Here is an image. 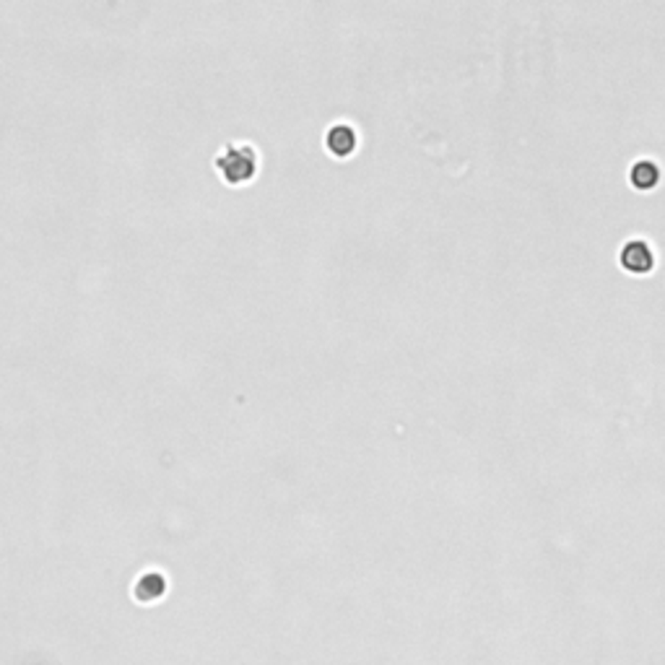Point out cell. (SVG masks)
Wrapping results in <instances>:
<instances>
[{
  "mask_svg": "<svg viewBox=\"0 0 665 665\" xmlns=\"http://www.w3.org/2000/svg\"><path fill=\"white\" fill-rule=\"evenodd\" d=\"M260 167V156L250 144H226V149L216 156V172L229 185H244L255 177Z\"/></svg>",
  "mask_w": 665,
  "mask_h": 665,
  "instance_id": "1",
  "label": "cell"
},
{
  "mask_svg": "<svg viewBox=\"0 0 665 665\" xmlns=\"http://www.w3.org/2000/svg\"><path fill=\"white\" fill-rule=\"evenodd\" d=\"M619 260L629 273H650L655 266V255H653L650 244L642 242V240H632V242L624 244Z\"/></svg>",
  "mask_w": 665,
  "mask_h": 665,
  "instance_id": "2",
  "label": "cell"
},
{
  "mask_svg": "<svg viewBox=\"0 0 665 665\" xmlns=\"http://www.w3.org/2000/svg\"><path fill=\"white\" fill-rule=\"evenodd\" d=\"M325 146L335 156H349L357 149V130L349 122H335L325 135Z\"/></svg>",
  "mask_w": 665,
  "mask_h": 665,
  "instance_id": "3",
  "label": "cell"
},
{
  "mask_svg": "<svg viewBox=\"0 0 665 665\" xmlns=\"http://www.w3.org/2000/svg\"><path fill=\"white\" fill-rule=\"evenodd\" d=\"M658 180H661V169H658L655 161H636L635 167H632V182H635V187H639V190L655 187Z\"/></svg>",
  "mask_w": 665,
  "mask_h": 665,
  "instance_id": "4",
  "label": "cell"
},
{
  "mask_svg": "<svg viewBox=\"0 0 665 665\" xmlns=\"http://www.w3.org/2000/svg\"><path fill=\"white\" fill-rule=\"evenodd\" d=\"M164 577L161 575H156V572H149V575H144L141 579H138V585H135V595L141 598V601H153V598H159L161 593H164Z\"/></svg>",
  "mask_w": 665,
  "mask_h": 665,
  "instance_id": "5",
  "label": "cell"
}]
</instances>
